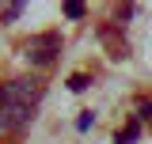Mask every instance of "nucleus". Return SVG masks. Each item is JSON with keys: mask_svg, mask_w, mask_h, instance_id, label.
Here are the masks:
<instances>
[{"mask_svg": "<svg viewBox=\"0 0 152 144\" xmlns=\"http://www.w3.org/2000/svg\"><path fill=\"white\" fill-rule=\"evenodd\" d=\"M141 129H145V125H141V118H133V121H129L126 129H118V133H114V144H137Z\"/></svg>", "mask_w": 152, "mask_h": 144, "instance_id": "7ed1b4c3", "label": "nucleus"}, {"mask_svg": "<svg viewBox=\"0 0 152 144\" xmlns=\"http://www.w3.org/2000/svg\"><path fill=\"white\" fill-rule=\"evenodd\" d=\"M23 57H27V65H34V68H50L57 57H61V34L57 31H46V34H34L23 42Z\"/></svg>", "mask_w": 152, "mask_h": 144, "instance_id": "f03ea898", "label": "nucleus"}, {"mask_svg": "<svg viewBox=\"0 0 152 144\" xmlns=\"http://www.w3.org/2000/svg\"><path fill=\"white\" fill-rule=\"evenodd\" d=\"M91 121H95V114H91V110H84V114H80V121H76V129L84 133V129H91Z\"/></svg>", "mask_w": 152, "mask_h": 144, "instance_id": "0eeeda50", "label": "nucleus"}, {"mask_svg": "<svg viewBox=\"0 0 152 144\" xmlns=\"http://www.w3.org/2000/svg\"><path fill=\"white\" fill-rule=\"evenodd\" d=\"M46 95L42 76H15L0 84V137H12L34 118L38 103Z\"/></svg>", "mask_w": 152, "mask_h": 144, "instance_id": "f257e3e1", "label": "nucleus"}, {"mask_svg": "<svg viewBox=\"0 0 152 144\" xmlns=\"http://www.w3.org/2000/svg\"><path fill=\"white\" fill-rule=\"evenodd\" d=\"M65 15H69V19H84V4L69 0V4H65Z\"/></svg>", "mask_w": 152, "mask_h": 144, "instance_id": "423d86ee", "label": "nucleus"}, {"mask_svg": "<svg viewBox=\"0 0 152 144\" xmlns=\"http://www.w3.org/2000/svg\"><path fill=\"white\" fill-rule=\"evenodd\" d=\"M23 15V4H8V8H0V19L4 23H12V19H19Z\"/></svg>", "mask_w": 152, "mask_h": 144, "instance_id": "39448f33", "label": "nucleus"}, {"mask_svg": "<svg viewBox=\"0 0 152 144\" xmlns=\"http://www.w3.org/2000/svg\"><path fill=\"white\" fill-rule=\"evenodd\" d=\"M88 84H91V76H88V72H76V76H69V87H72V91H84Z\"/></svg>", "mask_w": 152, "mask_h": 144, "instance_id": "20e7f679", "label": "nucleus"}, {"mask_svg": "<svg viewBox=\"0 0 152 144\" xmlns=\"http://www.w3.org/2000/svg\"><path fill=\"white\" fill-rule=\"evenodd\" d=\"M141 125L152 129V103H141Z\"/></svg>", "mask_w": 152, "mask_h": 144, "instance_id": "6e6552de", "label": "nucleus"}]
</instances>
